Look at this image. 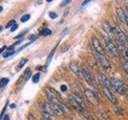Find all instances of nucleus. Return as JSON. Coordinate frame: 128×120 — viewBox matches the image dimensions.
I'll return each mask as SVG.
<instances>
[{
	"mask_svg": "<svg viewBox=\"0 0 128 120\" xmlns=\"http://www.w3.org/2000/svg\"><path fill=\"white\" fill-rule=\"evenodd\" d=\"M69 102L75 110L80 113H82L86 109V104L84 103L82 98L77 94H70L69 96Z\"/></svg>",
	"mask_w": 128,
	"mask_h": 120,
	"instance_id": "f257e3e1",
	"label": "nucleus"
},
{
	"mask_svg": "<svg viewBox=\"0 0 128 120\" xmlns=\"http://www.w3.org/2000/svg\"><path fill=\"white\" fill-rule=\"evenodd\" d=\"M110 81L112 83V86L114 88V90L117 91L119 94L124 95L127 93L128 88L126 84L124 83L122 80L115 78H111Z\"/></svg>",
	"mask_w": 128,
	"mask_h": 120,
	"instance_id": "f03ea898",
	"label": "nucleus"
},
{
	"mask_svg": "<svg viewBox=\"0 0 128 120\" xmlns=\"http://www.w3.org/2000/svg\"><path fill=\"white\" fill-rule=\"evenodd\" d=\"M112 28H113V34H114V36L119 41L120 45H126V44L128 43L127 38L125 35V34H124L123 32L121 30V29H120V28L117 26H114Z\"/></svg>",
	"mask_w": 128,
	"mask_h": 120,
	"instance_id": "7ed1b4c3",
	"label": "nucleus"
},
{
	"mask_svg": "<svg viewBox=\"0 0 128 120\" xmlns=\"http://www.w3.org/2000/svg\"><path fill=\"white\" fill-rule=\"evenodd\" d=\"M46 95L47 98H49L50 102H56L58 103L60 100V95L53 88L48 87L46 89Z\"/></svg>",
	"mask_w": 128,
	"mask_h": 120,
	"instance_id": "20e7f679",
	"label": "nucleus"
},
{
	"mask_svg": "<svg viewBox=\"0 0 128 120\" xmlns=\"http://www.w3.org/2000/svg\"><path fill=\"white\" fill-rule=\"evenodd\" d=\"M94 54L95 58L98 60V62H99V64L101 65V66L103 68V69H105V70H109L110 69V63L106 60V58L104 57L103 54H98V53H97V52H95V51H94Z\"/></svg>",
	"mask_w": 128,
	"mask_h": 120,
	"instance_id": "39448f33",
	"label": "nucleus"
},
{
	"mask_svg": "<svg viewBox=\"0 0 128 120\" xmlns=\"http://www.w3.org/2000/svg\"><path fill=\"white\" fill-rule=\"evenodd\" d=\"M105 43H106V46L107 48L108 51H109L111 54H113L114 56H118V48L110 39H109L108 38H105Z\"/></svg>",
	"mask_w": 128,
	"mask_h": 120,
	"instance_id": "423d86ee",
	"label": "nucleus"
},
{
	"mask_svg": "<svg viewBox=\"0 0 128 120\" xmlns=\"http://www.w3.org/2000/svg\"><path fill=\"white\" fill-rule=\"evenodd\" d=\"M91 42H92V46H93V48H94V51L104 55L105 52H104V50H103V48L101 45V43H100L99 40L97 38L93 37L92 38Z\"/></svg>",
	"mask_w": 128,
	"mask_h": 120,
	"instance_id": "0eeeda50",
	"label": "nucleus"
},
{
	"mask_svg": "<svg viewBox=\"0 0 128 120\" xmlns=\"http://www.w3.org/2000/svg\"><path fill=\"white\" fill-rule=\"evenodd\" d=\"M82 70L83 78L86 81V82L89 84V85H94V78H93V75L91 74L90 72L85 67H82Z\"/></svg>",
	"mask_w": 128,
	"mask_h": 120,
	"instance_id": "6e6552de",
	"label": "nucleus"
},
{
	"mask_svg": "<svg viewBox=\"0 0 128 120\" xmlns=\"http://www.w3.org/2000/svg\"><path fill=\"white\" fill-rule=\"evenodd\" d=\"M70 68L71 69V70L74 72V73L78 76V78H82L83 74H82V68H80L78 66V63H76L75 62H71L70 63Z\"/></svg>",
	"mask_w": 128,
	"mask_h": 120,
	"instance_id": "1a4fd4ad",
	"label": "nucleus"
},
{
	"mask_svg": "<svg viewBox=\"0 0 128 120\" xmlns=\"http://www.w3.org/2000/svg\"><path fill=\"white\" fill-rule=\"evenodd\" d=\"M103 94L104 95L106 96V97L107 98V99L109 100V101H110L112 103H117V98H115V96L113 94V93L110 91V90L109 89V88H107L106 86H104L103 88Z\"/></svg>",
	"mask_w": 128,
	"mask_h": 120,
	"instance_id": "9d476101",
	"label": "nucleus"
},
{
	"mask_svg": "<svg viewBox=\"0 0 128 120\" xmlns=\"http://www.w3.org/2000/svg\"><path fill=\"white\" fill-rule=\"evenodd\" d=\"M98 76H99L100 81H101V82L102 83V85L104 86L109 88V89L110 90L111 87H112V83H111L110 79L109 80V78H108L103 73H101V72H99L98 73Z\"/></svg>",
	"mask_w": 128,
	"mask_h": 120,
	"instance_id": "9b49d317",
	"label": "nucleus"
},
{
	"mask_svg": "<svg viewBox=\"0 0 128 120\" xmlns=\"http://www.w3.org/2000/svg\"><path fill=\"white\" fill-rule=\"evenodd\" d=\"M85 94L87 97V98L90 100V101L93 103V104H98V98L96 97V95L90 90H85Z\"/></svg>",
	"mask_w": 128,
	"mask_h": 120,
	"instance_id": "f8f14e48",
	"label": "nucleus"
},
{
	"mask_svg": "<svg viewBox=\"0 0 128 120\" xmlns=\"http://www.w3.org/2000/svg\"><path fill=\"white\" fill-rule=\"evenodd\" d=\"M116 14H117V17L120 22L126 24V13H124L122 8H120L119 6L116 7Z\"/></svg>",
	"mask_w": 128,
	"mask_h": 120,
	"instance_id": "ddd939ff",
	"label": "nucleus"
},
{
	"mask_svg": "<svg viewBox=\"0 0 128 120\" xmlns=\"http://www.w3.org/2000/svg\"><path fill=\"white\" fill-rule=\"evenodd\" d=\"M102 27L104 30L108 34H112L113 33V28L110 26V24H108L107 22H103L102 23Z\"/></svg>",
	"mask_w": 128,
	"mask_h": 120,
	"instance_id": "4468645a",
	"label": "nucleus"
},
{
	"mask_svg": "<svg viewBox=\"0 0 128 120\" xmlns=\"http://www.w3.org/2000/svg\"><path fill=\"white\" fill-rule=\"evenodd\" d=\"M121 65L123 68V70H125V72L128 74V61L126 60L125 58H122L121 59Z\"/></svg>",
	"mask_w": 128,
	"mask_h": 120,
	"instance_id": "2eb2a0df",
	"label": "nucleus"
},
{
	"mask_svg": "<svg viewBox=\"0 0 128 120\" xmlns=\"http://www.w3.org/2000/svg\"><path fill=\"white\" fill-rule=\"evenodd\" d=\"M122 50L124 58L128 61V46H126V45H122Z\"/></svg>",
	"mask_w": 128,
	"mask_h": 120,
	"instance_id": "dca6fc26",
	"label": "nucleus"
},
{
	"mask_svg": "<svg viewBox=\"0 0 128 120\" xmlns=\"http://www.w3.org/2000/svg\"><path fill=\"white\" fill-rule=\"evenodd\" d=\"M100 114H101V117L104 119V120H111V118L110 114L107 113V112L104 111V110H101L100 111Z\"/></svg>",
	"mask_w": 128,
	"mask_h": 120,
	"instance_id": "f3484780",
	"label": "nucleus"
},
{
	"mask_svg": "<svg viewBox=\"0 0 128 120\" xmlns=\"http://www.w3.org/2000/svg\"><path fill=\"white\" fill-rule=\"evenodd\" d=\"M27 61L28 60L26 59V58H23V59H22L21 60V62H20L19 63H18V65L17 66V67H16V70H21L22 68L25 66V64L27 62Z\"/></svg>",
	"mask_w": 128,
	"mask_h": 120,
	"instance_id": "a211bd4d",
	"label": "nucleus"
},
{
	"mask_svg": "<svg viewBox=\"0 0 128 120\" xmlns=\"http://www.w3.org/2000/svg\"><path fill=\"white\" fill-rule=\"evenodd\" d=\"M42 116H43V118H46V119H48V120H53L54 119V117H53V114H51L50 113H48V112L46 111H44L42 112Z\"/></svg>",
	"mask_w": 128,
	"mask_h": 120,
	"instance_id": "6ab92c4d",
	"label": "nucleus"
},
{
	"mask_svg": "<svg viewBox=\"0 0 128 120\" xmlns=\"http://www.w3.org/2000/svg\"><path fill=\"white\" fill-rule=\"evenodd\" d=\"M8 82H9V79L6 78H2L0 80V86H1V87H4L7 85Z\"/></svg>",
	"mask_w": 128,
	"mask_h": 120,
	"instance_id": "aec40b11",
	"label": "nucleus"
},
{
	"mask_svg": "<svg viewBox=\"0 0 128 120\" xmlns=\"http://www.w3.org/2000/svg\"><path fill=\"white\" fill-rule=\"evenodd\" d=\"M39 78H40V74H39V73L35 74L33 76V77H32V82H33L34 83H37L39 81Z\"/></svg>",
	"mask_w": 128,
	"mask_h": 120,
	"instance_id": "412c9836",
	"label": "nucleus"
},
{
	"mask_svg": "<svg viewBox=\"0 0 128 120\" xmlns=\"http://www.w3.org/2000/svg\"><path fill=\"white\" fill-rule=\"evenodd\" d=\"M51 33H52L51 30H50V29H48V28H45V29H43V30L41 31V34L45 35V36H46V35H50Z\"/></svg>",
	"mask_w": 128,
	"mask_h": 120,
	"instance_id": "4be33fe9",
	"label": "nucleus"
},
{
	"mask_svg": "<svg viewBox=\"0 0 128 120\" xmlns=\"http://www.w3.org/2000/svg\"><path fill=\"white\" fill-rule=\"evenodd\" d=\"M13 54H14V50H8V51H6L5 53H2V57L3 58H8L9 56L12 55Z\"/></svg>",
	"mask_w": 128,
	"mask_h": 120,
	"instance_id": "5701e85b",
	"label": "nucleus"
},
{
	"mask_svg": "<svg viewBox=\"0 0 128 120\" xmlns=\"http://www.w3.org/2000/svg\"><path fill=\"white\" fill-rule=\"evenodd\" d=\"M30 77H31V71L30 70V69H27L25 72V80L27 81Z\"/></svg>",
	"mask_w": 128,
	"mask_h": 120,
	"instance_id": "b1692460",
	"label": "nucleus"
},
{
	"mask_svg": "<svg viewBox=\"0 0 128 120\" xmlns=\"http://www.w3.org/2000/svg\"><path fill=\"white\" fill-rule=\"evenodd\" d=\"M30 14H25V15H23L22 17L21 18V22H27L28 20L30 19Z\"/></svg>",
	"mask_w": 128,
	"mask_h": 120,
	"instance_id": "393cba45",
	"label": "nucleus"
},
{
	"mask_svg": "<svg viewBox=\"0 0 128 120\" xmlns=\"http://www.w3.org/2000/svg\"><path fill=\"white\" fill-rule=\"evenodd\" d=\"M114 112L118 115H122L123 114V110H122V108H116V109L114 110Z\"/></svg>",
	"mask_w": 128,
	"mask_h": 120,
	"instance_id": "a878e982",
	"label": "nucleus"
},
{
	"mask_svg": "<svg viewBox=\"0 0 128 120\" xmlns=\"http://www.w3.org/2000/svg\"><path fill=\"white\" fill-rule=\"evenodd\" d=\"M55 49H56V47L54 48L53 50H52V52L49 54V56H48V58H47V65H48V64H49V62H50V60H51V58H52V56H53V54H54V53Z\"/></svg>",
	"mask_w": 128,
	"mask_h": 120,
	"instance_id": "bb28decb",
	"label": "nucleus"
},
{
	"mask_svg": "<svg viewBox=\"0 0 128 120\" xmlns=\"http://www.w3.org/2000/svg\"><path fill=\"white\" fill-rule=\"evenodd\" d=\"M49 16H50V18H51L52 19H54V18H56L58 17L57 14H56L55 12H53V11L50 12V13H49Z\"/></svg>",
	"mask_w": 128,
	"mask_h": 120,
	"instance_id": "cd10ccee",
	"label": "nucleus"
},
{
	"mask_svg": "<svg viewBox=\"0 0 128 120\" xmlns=\"http://www.w3.org/2000/svg\"><path fill=\"white\" fill-rule=\"evenodd\" d=\"M14 24H15V21H14V20H10V21L7 23V25H6V28L12 27V26H13L14 25Z\"/></svg>",
	"mask_w": 128,
	"mask_h": 120,
	"instance_id": "c85d7f7f",
	"label": "nucleus"
},
{
	"mask_svg": "<svg viewBox=\"0 0 128 120\" xmlns=\"http://www.w3.org/2000/svg\"><path fill=\"white\" fill-rule=\"evenodd\" d=\"M72 1V0H62V3H61V6H66V5H67V4H69L70 2Z\"/></svg>",
	"mask_w": 128,
	"mask_h": 120,
	"instance_id": "c756f323",
	"label": "nucleus"
},
{
	"mask_svg": "<svg viewBox=\"0 0 128 120\" xmlns=\"http://www.w3.org/2000/svg\"><path fill=\"white\" fill-rule=\"evenodd\" d=\"M60 89H61L62 91L63 92H66L67 90V86L66 85H62L61 86H60Z\"/></svg>",
	"mask_w": 128,
	"mask_h": 120,
	"instance_id": "7c9ffc66",
	"label": "nucleus"
},
{
	"mask_svg": "<svg viewBox=\"0 0 128 120\" xmlns=\"http://www.w3.org/2000/svg\"><path fill=\"white\" fill-rule=\"evenodd\" d=\"M17 28H18V24H16V23H15L14 25L10 28V31L13 32V31H14V30H17Z\"/></svg>",
	"mask_w": 128,
	"mask_h": 120,
	"instance_id": "2f4dec72",
	"label": "nucleus"
},
{
	"mask_svg": "<svg viewBox=\"0 0 128 120\" xmlns=\"http://www.w3.org/2000/svg\"><path fill=\"white\" fill-rule=\"evenodd\" d=\"M91 1H93V0H85L83 2H82V6H85V5H86L87 3H89L90 2H91Z\"/></svg>",
	"mask_w": 128,
	"mask_h": 120,
	"instance_id": "473e14b6",
	"label": "nucleus"
},
{
	"mask_svg": "<svg viewBox=\"0 0 128 120\" xmlns=\"http://www.w3.org/2000/svg\"><path fill=\"white\" fill-rule=\"evenodd\" d=\"M126 25L128 26V13H126Z\"/></svg>",
	"mask_w": 128,
	"mask_h": 120,
	"instance_id": "72a5a7b5",
	"label": "nucleus"
},
{
	"mask_svg": "<svg viewBox=\"0 0 128 120\" xmlns=\"http://www.w3.org/2000/svg\"><path fill=\"white\" fill-rule=\"evenodd\" d=\"M2 120H10V118H9V116H8L7 114H6L5 115V117H4Z\"/></svg>",
	"mask_w": 128,
	"mask_h": 120,
	"instance_id": "f704fd0d",
	"label": "nucleus"
},
{
	"mask_svg": "<svg viewBox=\"0 0 128 120\" xmlns=\"http://www.w3.org/2000/svg\"><path fill=\"white\" fill-rule=\"evenodd\" d=\"M6 48V46H3V47H2V48H1V50H0V53H1V54H2L3 50H5Z\"/></svg>",
	"mask_w": 128,
	"mask_h": 120,
	"instance_id": "c9c22d12",
	"label": "nucleus"
},
{
	"mask_svg": "<svg viewBox=\"0 0 128 120\" xmlns=\"http://www.w3.org/2000/svg\"><path fill=\"white\" fill-rule=\"evenodd\" d=\"M52 1H53V0H46V2H50Z\"/></svg>",
	"mask_w": 128,
	"mask_h": 120,
	"instance_id": "e433bc0d",
	"label": "nucleus"
},
{
	"mask_svg": "<svg viewBox=\"0 0 128 120\" xmlns=\"http://www.w3.org/2000/svg\"><path fill=\"white\" fill-rule=\"evenodd\" d=\"M126 7H127V10H128V1L126 2Z\"/></svg>",
	"mask_w": 128,
	"mask_h": 120,
	"instance_id": "4c0bfd02",
	"label": "nucleus"
}]
</instances>
